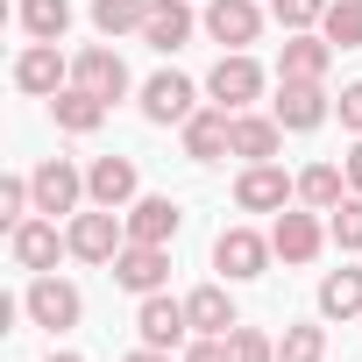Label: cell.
Returning a JSON list of instances; mask_svg holds the SVG:
<instances>
[{"instance_id":"obj_34","label":"cell","mask_w":362,"mask_h":362,"mask_svg":"<svg viewBox=\"0 0 362 362\" xmlns=\"http://www.w3.org/2000/svg\"><path fill=\"white\" fill-rule=\"evenodd\" d=\"M341 128H355V135H362V86H348V93H341Z\"/></svg>"},{"instance_id":"obj_3","label":"cell","mask_w":362,"mask_h":362,"mask_svg":"<svg viewBox=\"0 0 362 362\" xmlns=\"http://www.w3.org/2000/svg\"><path fill=\"white\" fill-rule=\"evenodd\" d=\"M135 334H142V348H177L192 334V313H185V298H163V291H149L142 298V313H135Z\"/></svg>"},{"instance_id":"obj_28","label":"cell","mask_w":362,"mask_h":362,"mask_svg":"<svg viewBox=\"0 0 362 362\" xmlns=\"http://www.w3.org/2000/svg\"><path fill=\"white\" fill-rule=\"evenodd\" d=\"M320 36H327L334 50H355V43H362V0H327Z\"/></svg>"},{"instance_id":"obj_5","label":"cell","mask_w":362,"mask_h":362,"mask_svg":"<svg viewBox=\"0 0 362 362\" xmlns=\"http://www.w3.org/2000/svg\"><path fill=\"white\" fill-rule=\"evenodd\" d=\"M277 249L256 235V228H228L221 242H214V270L228 277V284H242V277H263V263H270Z\"/></svg>"},{"instance_id":"obj_29","label":"cell","mask_w":362,"mask_h":362,"mask_svg":"<svg viewBox=\"0 0 362 362\" xmlns=\"http://www.w3.org/2000/svg\"><path fill=\"white\" fill-rule=\"evenodd\" d=\"M320 355H327V327H284L277 362H320Z\"/></svg>"},{"instance_id":"obj_20","label":"cell","mask_w":362,"mask_h":362,"mask_svg":"<svg viewBox=\"0 0 362 362\" xmlns=\"http://www.w3.org/2000/svg\"><path fill=\"white\" fill-rule=\"evenodd\" d=\"M320 242H327V228H320L313 214H277V228H270V249H277L284 263H313Z\"/></svg>"},{"instance_id":"obj_9","label":"cell","mask_w":362,"mask_h":362,"mask_svg":"<svg viewBox=\"0 0 362 362\" xmlns=\"http://www.w3.org/2000/svg\"><path fill=\"white\" fill-rule=\"evenodd\" d=\"M29 185H36V214H50V221H57V214H71V206H78V192H86V177H78V170H71L64 156H43Z\"/></svg>"},{"instance_id":"obj_14","label":"cell","mask_w":362,"mask_h":362,"mask_svg":"<svg viewBox=\"0 0 362 362\" xmlns=\"http://www.w3.org/2000/svg\"><path fill=\"white\" fill-rule=\"evenodd\" d=\"M8 249H15V263H22V270H36V277H43V270L57 263V249H71V242H57V221H50V214H29V221L15 228V242H8Z\"/></svg>"},{"instance_id":"obj_10","label":"cell","mask_w":362,"mask_h":362,"mask_svg":"<svg viewBox=\"0 0 362 362\" xmlns=\"http://www.w3.org/2000/svg\"><path fill=\"white\" fill-rule=\"evenodd\" d=\"M206 36L228 43V50H242V43L263 36V8H256V0H206Z\"/></svg>"},{"instance_id":"obj_13","label":"cell","mask_w":362,"mask_h":362,"mask_svg":"<svg viewBox=\"0 0 362 362\" xmlns=\"http://www.w3.org/2000/svg\"><path fill=\"white\" fill-rule=\"evenodd\" d=\"M228 135H235V114H228V107H199V114L185 121V156H192V163H221V156H228Z\"/></svg>"},{"instance_id":"obj_22","label":"cell","mask_w":362,"mask_h":362,"mask_svg":"<svg viewBox=\"0 0 362 362\" xmlns=\"http://www.w3.org/2000/svg\"><path fill=\"white\" fill-rule=\"evenodd\" d=\"M50 114H57V128H64V135H93V128L107 121V100H100V93H86V86H64V93L50 100Z\"/></svg>"},{"instance_id":"obj_15","label":"cell","mask_w":362,"mask_h":362,"mask_svg":"<svg viewBox=\"0 0 362 362\" xmlns=\"http://www.w3.org/2000/svg\"><path fill=\"white\" fill-rule=\"evenodd\" d=\"M86 199H93V206H114V214L135 206V163H128V156H100V163L86 170Z\"/></svg>"},{"instance_id":"obj_11","label":"cell","mask_w":362,"mask_h":362,"mask_svg":"<svg viewBox=\"0 0 362 362\" xmlns=\"http://www.w3.org/2000/svg\"><path fill=\"white\" fill-rule=\"evenodd\" d=\"M15 86L36 93V100H57V93H64V57H57V43H29V50L15 57Z\"/></svg>"},{"instance_id":"obj_37","label":"cell","mask_w":362,"mask_h":362,"mask_svg":"<svg viewBox=\"0 0 362 362\" xmlns=\"http://www.w3.org/2000/svg\"><path fill=\"white\" fill-rule=\"evenodd\" d=\"M50 362H78V355H50Z\"/></svg>"},{"instance_id":"obj_8","label":"cell","mask_w":362,"mask_h":362,"mask_svg":"<svg viewBox=\"0 0 362 362\" xmlns=\"http://www.w3.org/2000/svg\"><path fill=\"white\" fill-rule=\"evenodd\" d=\"M142 114H149L156 128H170V121L185 128V121L199 114V107H192V78H185V71H156V78L142 86Z\"/></svg>"},{"instance_id":"obj_17","label":"cell","mask_w":362,"mask_h":362,"mask_svg":"<svg viewBox=\"0 0 362 362\" xmlns=\"http://www.w3.org/2000/svg\"><path fill=\"white\" fill-rule=\"evenodd\" d=\"M277 121H284L291 135L320 128V121H327V93H320V78H284V93H277Z\"/></svg>"},{"instance_id":"obj_18","label":"cell","mask_w":362,"mask_h":362,"mask_svg":"<svg viewBox=\"0 0 362 362\" xmlns=\"http://www.w3.org/2000/svg\"><path fill=\"white\" fill-rule=\"evenodd\" d=\"M284 142V121L277 114H235V135H228V156H249V163H270Z\"/></svg>"},{"instance_id":"obj_35","label":"cell","mask_w":362,"mask_h":362,"mask_svg":"<svg viewBox=\"0 0 362 362\" xmlns=\"http://www.w3.org/2000/svg\"><path fill=\"white\" fill-rule=\"evenodd\" d=\"M341 170H348V192H362V135H355V149L341 156Z\"/></svg>"},{"instance_id":"obj_19","label":"cell","mask_w":362,"mask_h":362,"mask_svg":"<svg viewBox=\"0 0 362 362\" xmlns=\"http://www.w3.org/2000/svg\"><path fill=\"white\" fill-rule=\"evenodd\" d=\"M121 221H128V242H156V249L177 242V199H135Z\"/></svg>"},{"instance_id":"obj_4","label":"cell","mask_w":362,"mask_h":362,"mask_svg":"<svg viewBox=\"0 0 362 362\" xmlns=\"http://www.w3.org/2000/svg\"><path fill=\"white\" fill-rule=\"evenodd\" d=\"M206 93H214V100H221L228 114H242V107H249V100L263 93V64H256L249 50H228V57L214 64V78H206Z\"/></svg>"},{"instance_id":"obj_12","label":"cell","mask_w":362,"mask_h":362,"mask_svg":"<svg viewBox=\"0 0 362 362\" xmlns=\"http://www.w3.org/2000/svg\"><path fill=\"white\" fill-rule=\"evenodd\" d=\"M71 86H86V93H100L107 107L128 93V64L114 57V50H78L71 57Z\"/></svg>"},{"instance_id":"obj_21","label":"cell","mask_w":362,"mask_h":362,"mask_svg":"<svg viewBox=\"0 0 362 362\" xmlns=\"http://www.w3.org/2000/svg\"><path fill=\"white\" fill-rule=\"evenodd\" d=\"M185 313H192V334H235L242 320H235V298H228V284H199L192 298H185Z\"/></svg>"},{"instance_id":"obj_36","label":"cell","mask_w":362,"mask_h":362,"mask_svg":"<svg viewBox=\"0 0 362 362\" xmlns=\"http://www.w3.org/2000/svg\"><path fill=\"white\" fill-rule=\"evenodd\" d=\"M128 362H170V355H163V348H135Z\"/></svg>"},{"instance_id":"obj_24","label":"cell","mask_w":362,"mask_h":362,"mask_svg":"<svg viewBox=\"0 0 362 362\" xmlns=\"http://www.w3.org/2000/svg\"><path fill=\"white\" fill-rule=\"evenodd\" d=\"M320 313H327V320H355V313H362V270L320 277Z\"/></svg>"},{"instance_id":"obj_26","label":"cell","mask_w":362,"mask_h":362,"mask_svg":"<svg viewBox=\"0 0 362 362\" xmlns=\"http://www.w3.org/2000/svg\"><path fill=\"white\" fill-rule=\"evenodd\" d=\"M341 185H348L341 163H313V170L298 177V199H305L313 214H334V206H341Z\"/></svg>"},{"instance_id":"obj_30","label":"cell","mask_w":362,"mask_h":362,"mask_svg":"<svg viewBox=\"0 0 362 362\" xmlns=\"http://www.w3.org/2000/svg\"><path fill=\"white\" fill-rule=\"evenodd\" d=\"M327 235H334L341 249H362V192H348V199L334 206V221H327Z\"/></svg>"},{"instance_id":"obj_2","label":"cell","mask_w":362,"mask_h":362,"mask_svg":"<svg viewBox=\"0 0 362 362\" xmlns=\"http://www.w3.org/2000/svg\"><path fill=\"white\" fill-rule=\"evenodd\" d=\"M22 313L36 320V327H50V334H64V327H78V313H86V298H78V284H64V277H36L29 284V298H22Z\"/></svg>"},{"instance_id":"obj_27","label":"cell","mask_w":362,"mask_h":362,"mask_svg":"<svg viewBox=\"0 0 362 362\" xmlns=\"http://www.w3.org/2000/svg\"><path fill=\"white\" fill-rule=\"evenodd\" d=\"M22 29H29L36 43H64V29H71V0H22Z\"/></svg>"},{"instance_id":"obj_31","label":"cell","mask_w":362,"mask_h":362,"mask_svg":"<svg viewBox=\"0 0 362 362\" xmlns=\"http://www.w3.org/2000/svg\"><path fill=\"white\" fill-rule=\"evenodd\" d=\"M228 355H235V362H277V341L256 334V327H235V334H228Z\"/></svg>"},{"instance_id":"obj_33","label":"cell","mask_w":362,"mask_h":362,"mask_svg":"<svg viewBox=\"0 0 362 362\" xmlns=\"http://www.w3.org/2000/svg\"><path fill=\"white\" fill-rule=\"evenodd\" d=\"M185 362H235V355H228V341H221V334H199V341L185 348Z\"/></svg>"},{"instance_id":"obj_32","label":"cell","mask_w":362,"mask_h":362,"mask_svg":"<svg viewBox=\"0 0 362 362\" xmlns=\"http://www.w3.org/2000/svg\"><path fill=\"white\" fill-rule=\"evenodd\" d=\"M270 8H277V22L298 36V29H313V22L327 15V0H270Z\"/></svg>"},{"instance_id":"obj_23","label":"cell","mask_w":362,"mask_h":362,"mask_svg":"<svg viewBox=\"0 0 362 362\" xmlns=\"http://www.w3.org/2000/svg\"><path fill=\"white\" fill-rule=\"evenodd\" d=\"M327 57H334V43H327V36H305V29H298V36L284 43L277 71H284V78H327Z\"/></svg>"},{"instance_id":"obj_7","label":"cell","mask_w":362,"mask_h":362,"mask_svg":"<svg viewBox=\"0 0 362 362\" xmlns=\"http://www.w3.org/2000/svg\"><path fill=\"white\" fill-rule=\"evenodd\" d=\"M291 192H298V185H291L277 163H249V170L235 177V206H242V214H284Z\"/></svg>"},{"instance_id":"obj_25","label":"cell","mask_w":362,"mask_h":362,"mask_svg":"<svg viewBox=\"0 0 362 362\" xmlns=\"http://www.w3.org/2000/svg\"><path fill=\"white\" fill-rule=\"evenodd\" d=\"M142 22H149V0H93V29L114 43V36H142Z\"/></svg>"},{"instance_id":"obj_16","label":"cell","mask_w":362,"mask_h":362,"mask_svg":"<svg viewBox=\"0 0 362 362\" xmlns=\"http://www.w3.org/2000/svg\"><path fill=\"white\" fill-rule=\"evenodd\" d=\"M142 43L149 50H185L192 43V8H185V0H149V22H142Z\"/></svg>"},{"instance_id":"obj_1","label":"cell","mask_w":362,"mask_h":362,"mask_svg":"<svg viewBox=\"0 0 362 362\" xmlns=\"http://www.w3.org/2000/svg\"><path fill=\"white\" fill-rule=\"evenodd\" d=\"M64 242H71L78 263H114L128 249V221H114V206H93V214H71Z\"/></svg>"},{"instance_id":"obj_6","label":"cell","mask_w":362,"mask_h":362,"mask_svg":"<svg viewBox=\"0 0 362 362\" xmlns=\"http://www.w3.org/2000/svg\"><path fill=\"white\" fill-rule=\"evenodd\" d=\"M163 277H170V249H156V242H128V249L114 256V284L135 291V298L163 291Z\"/></svg>"}]
</instances>
